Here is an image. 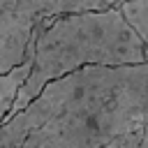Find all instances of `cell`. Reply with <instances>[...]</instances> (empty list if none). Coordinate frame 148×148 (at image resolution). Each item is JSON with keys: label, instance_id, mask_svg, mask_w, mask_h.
Here are the masks:
<instances>
[{"label": "cell", "instance_id": "4", "mask_svg": "<svg viewBox=\"0 0 148 148\" xmlns=\"http://www.w3.org/2000/svg\"><path fill=\"white\" fill-rule=\"evenodd\" d=\"M32 67V53H28L18 65H14L7 72H0V123L9 116L12 102L16 97V90L21 88V83L25 81L28 72Z\"/></svg>", "mask_w": 148, "mask_h": 148}, {"label": "cell", "instance_id": "5", "mask_svg": "<svg viewBox=\"0 0 148 148\" xmlns=\"http://www.w3.org/2000/svg\"><path fill=\"white\" fill-rule=\"evenodd\" d=\"M146 5H148V0H118L116 2L123 21L143 42H148V12H146Z\"/></svg>", "mask_w": 148, "mask_h": 148}, {"label": "cell", "instance_id": "3", "mask_svg": "<svg viewBox=\"0 0 148 148\" xmlns=\"http://www.w3.org/2000/svg\"><path fill=\"white\" fill-rule=\"evenodd\" d=\"M116 0H0V72L25 58L28 42L37 23L69 12L104 9Z\"/></svg>", "mask_w": 148, "mask_h": 148}, {"label": "cell", "instance_id": "2", "mask_svg": "<svg viewBox=\"0 0 148 148\" xmlns=\"http://www.w3.org/2000/svg\"><path fill=\"white\" fill-rule=\"evenodd\" d=\"M134 62H146V42L123 21L116 5L46 18L39 23L32 67L16 90L9 116L21 111L49 79H56L65 72L83 65Z\"/></svg>", "mask_w": 148, "mask_h": 148}, {"label": "cell", "instance_id": "1", "mask_svg": "<svg viewBox=\"0 0 148 148\" xmlns=\"http://www.w3.org/2000/svg\"><path fill=\"white\" fill-rule=\"evenodd\" d=\"M139 127H148V65H83L2 120L0 148H97Z\"/></svg>", "mask_w": 148, "mask_h": 148}]
</instances>
